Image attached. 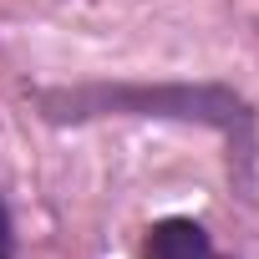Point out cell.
<instances>
[{"mask_svg":"<svg viewBox=\"0 0 259 259\" xmlns=\"http://www.w3.org/2000/svg\"><path fill=\"white\" fill-rule=\"evenodd\" d=\"M138 254H143V259H213V234H208L198 219L168 213V219L148 224Z\"/></svg>","mask_w":259,"mask_h":259,"instance_id":"7a4b0ae2","label":"cell"},{"mask_svg":"<svg viewBox=\"0 0 259 259\" xmlns=\"http://www.w3.org/2000/svg\"><path fill=\"white\" fill-rule=\"evenodd\" d=\"M0 259H21V234H16V219H11L6 193H0Z\"/></svg>","mask_w":259,"mask_h":259,"instance_id":"3957f363","label":"cell"},{"mask_svg":"<svg viewBox=\"0 0 259 259\" xmlns=\"http://www.w3.org/2000/svg\"><path fill=\"white\" fill-rule=\"evenodd\" d=\"M213 259H224V254H213Z\"/></svg>","mask_w":259,"mask_h":259,"instance_id":"277c9868","label":"cell"},{"mask_svg":"<svg viewBox=\"0 0 259 259\" xmlns=\"http://www.w3.org/2000/svg\"><path fill=\"white\" fill-rule=\"evenodd\" d=\"M31 112L46 127H87L107 117L208 127L224 143L229 178L239 193H254L259 178V107L229 81H148V76H92V81H46L26 92Z\"/></svg>","mask_w":259,"mask_h":259,"instance_id":"6da1fadb","label":"cell"}]
</instances>
